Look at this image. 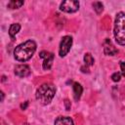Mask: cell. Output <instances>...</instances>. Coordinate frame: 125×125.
I'll return each mask as SVG.
<instances>
[{
    "label": "cell",
    "mask_w": 125,
    "mask_h": 125,
    "mask_svg": "<svg viewBox=\"0 0 125 125\" xmlns=\"http://www.w3.org/2000/svg\"><path fill=\"white\" fill-rule=\"evenodd\" d=\"M36 43L33 40H27L20 45H18L14 50V58L19 62H26L36 51Z\"/></svg>",
    "instance_id": "cell-1"
},
{
    "label": "cell",
    "mask_w": 125,
    "mask_h": 125,
    "mask_svg": "<svg viewBox=\"0 0 125 125\" xmlns=\"http://www.w3.org/2000/svg\"><path fill=\"white\" fill-rule=\"evenodd\" d=\"M15 74L21 78L26 77L30 74V68L28 65L26 64H18L15 66V70H14Z\"/></svg>",
    "instance_id": "cell-7"
},
{
    "label": "cell",
    "mask_w": 125,
    "mask_h": 125,
    "mask_svg": "<svg viewBox=\"0 0 125 125\" xmlns=\"http://www.w3.org/2000/svg\"><path fill=\"white\" fill-rule=\"evenodd\" d=\"M72 90H73L74 100H75V101H78V100L80 99L81 95H82V92H83L82 86H81L79 83L75 82V83H73V85H72Z\"/></svg>",
    "instance_id": "cell-10"
},
{
    "label": "cell",
    "mask_w": 125,
    "mask_h": 125,
    "mask_svg": "<svg viewBox=\"0 0 125 125\" xmlns=\"http://www.w3.org/2000/svg\"><path fill=\"white\" fill-rule=\"evenodd\" d=\"M64 104H65V108H66V110H69V109H70L71 104H70V102H69L67 99H65V100H64Z\"/></svg>",
    "instance_id": "cell-17"
},
{
    "label": "cell",
    "mask_w": 125,
    "mask_h": 125,
    "mask_svg": "<svg viewBox=\"0 0 125 125\" xmlns=\"http://www.w3.org/2000/svg\"><path fill=\"white\" fill-rule=\"evenodd\" d=\"M93 7H94V10L95 12L98 14V15H101L104 11V5L102 2H94L93 3Z\"/></svg>",
    "instance_id": "cell-14"
},
{
    "label": "cell",
    "mask_w": 125,
    "mask_h": 125,
    "mask_svg": "<svg viewBox=\"0 0 125 125\" xmlns=\"http://www.w3.org/2000/svg\"><path fill=\"white\" fill-rule=\"evenodd\" d=\"M55 125H74V123L68 116H59L55 120Z\"/></svg>",
    "instance_id": "cell-9"
},
{
    "label": "cell",
    "mask_w": 125,
    "mask_h": 125,
    "mask_svg": "<svg viewBox=\"0 0 125 125\" xmlns=\"http://www.w3.org/2000/svg\"><path fill=\"white\" fill-rule=\"evenodd\" d=\"M54 54L53 53H50V52H47V51H42L40 52V58H42L44 61H43V69L45 70H48L52 67V64H53V62H54Z\"/></svg>",
    "instance_id": "cell-6"
},
{
    "label": "cell",
    "mask_w": 125,
    "mask_h": 125,
    "mask_svg": "<svg viewBox=\"0 0 125 125\" xmlns=\"http://www.w3.org/2000/svg\"><path fill=\"white\" fill-rule=\"evenodd\" d=\"M113 34L115 41L122 46H125V13L119 12L114 20Z\"/></svg>",
    "instance_id": "cell-3"
},
{
    "label": "cell",
    "mask_w": 125,
    "mask_h": 125,
    "mask_svg": "<svg viewBox=\"0 0 125 125\" xmlns=\"http://www.w3.org/2000/svg\"><path fill=\"white\" fill-rule=\"evenodd\" d=\"M60 9L65 13H74V12L78 11V9H79V2L74 1V0L62 1L61 3Z\"/></svg>",
    "instance_id": "cell-5"
},
{
    "label": "cell",
    "mask_w": 125,
    "mask_h": 125,
    "mask_svg": "<svg viewBox=\"0 0 125 125\" xmlns=\"http://www.w3.org/2000/svg\"><path fill=\"white\" fill-rule=\"evenodd\" d=\"M23 5V1H15V0H12L8 3V8L9 9H18L20 7H21Z\"/></svg>",
    "instance_id": "cell-13"
},
{
    "label": "cell",
    "mask_w": 125,
    "mask_h": 125,
    "mask_svg": "<svg viewBox=\"0 0 125 125\" xmlns=\"http://www.w3.org/2000/svg\"><path fill=\"white\" fill-rule=\"evenodd\" d=\"M84 62L86 66H91L94 64V58L90 53H86L84 55Z\"/></svg>",
    "instance_id": "cell-12"
},
{
    "label": "cell",
    "mask_w": 125,
    "mask_h": 125,
    "mask_svg": "<svg viewBox=\"0 0 125 125\" xmlns=\"http://www.w3.org/2000/svg\"><path fill=\"white\" fill-rule=\"evenodd\" d=\"M104 53L106 56H115L118 53V50L115 48V46L111 43L109 39H106L104 43Z\"/></svg>",
    "instance_id": "cell-8"
},
{
    "label": "cell",
    "mask_w": 125,
    "mask_h": 125,
    "mask_svg": "<svg viewBox=\"0 0 125 125\" xmlns=\"http://www.w3.org/2000/svg\"><path fill=\"white\" fill-rule=\"evenodd\" d=\"M27 104H28V102L26 101V102H24L23 104H21V109H25V108L27 107Z\"/></svg>",
    "instance_id": "cell-18"
},
{
    "label": "cell",
    "mask_w": 125,
    "mask_h": 125,
    "mask_svg": "<svg viewBox=\"0 0 125 125\" xmlns=\"http://www.w3.org/2000/svg\"><path fill=\"white\" fill-rule=\"evenodd\" d=\"M72 46V37L65 35L62 38L61 43H60V49H59V54L61 57H65L68 52L70 51V48Z\"/></svg>",
    "instance_id": "cell-4"
},
{
    "label": "cell",
    "mask_w": 125,
    "mask_h": 125,
    "mask_svg": "<svg viewBox=\"0 0 125 125\" xmlns=\"http://www.w3.org/2000/svg\"><path fill=\"white\" fill-rule=\"evenodd\" d=\"M56 94V88L51 83H44L36 90V100L42 104H48L52 102Z\"/></svg>",
    "instance_id": "cell-2"
},
{
    "label": "cell",
    "mask_w": 125,
    "mask_h": 125,
    "mask_svg": "<svg viewBox=\"0 0 125 125\" xmlns=\"http://www.w3.org/2000/svg\"><path fill=\"white\" fill-rule=\"evenodd\" d=\"M20 29H21V24L20 23H13V24L10 25V27H9V35L13 40H14L15 36L17 35V33L20 31Z\"/></svg>",
    "instance_id": "cell-11"
},
{
    "label": "cell",
    "mask_w": 125,
    "mask_h": 125,
    "mask_svg": "<svg viewBox=\"0 0 125 125\" xmlns=\"http://www.w3.org/2000/svg\"><path fill=\"white\" fill-rule=\"evenodd\" d=\"M23 125H29V124H28V123H24Z\"/></svg>",
    "instance_id": "cell-19"
},
{
    "label": "cell",
    "mask_w": 125,
    "mask_h": 125,
    "mask_svg": "<svg viewBox=\"0 0 125 125\" xmlns=\"http://www.w3.org/2000/svg\"><path fill=\"white\" fill-rule=\"evenodd\" d=\"M119 65H120V69H121V75L125 76V62H120Z\"/></svg>",
    "instance_id": "cell-16"
},
{
    "label": "cell",
    "mask_w": 125,
    "mask_h": 125,
    "mask_svg": "<svg viewBox=\"0 0 125 125\" xmlns=\"http://www.w3.org/2000/svg\"><path fill=\"white\" fill-rule=\"evenodd\" d=\"M121 78V73L120 72H114L112 75H111V79L114 81V82H118Z\"/></svg>",
    "instance_id": "cell-15"
}]
</instances>
